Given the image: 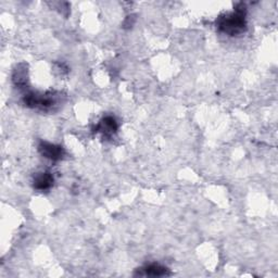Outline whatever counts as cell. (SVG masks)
<instances>
[{"instance_id":"cell-1","label":"cell","mask_w":278,"mask_h":278,"mask_svg":"<svg viewBox=\"0 0 278 278\" xmlns=\"http://www.w3.org/2000/svg\"><path fill=\"white\" fill-rule=\"evenodd\" d=\"M216 25L221 32H224L226 34L234 36L243 33L247 27L244 4L240 3L234 12L220 17L216 21Z\"/></svg>"},{"instance_id":"cell-2","label":"cell","mask_w":278,"mask_h":278,"mask_svg":"<svg viewBox=\"0 0 278 278\" xmlns=\"http://www.w3.org/2000/svg\"><path fill=\"white\" fill-rule=\"evenodd\" d=\"M38 150L41 156L52 161H58L60 159H62L64 156V150L61 146L53 145V143L46 141H41L39 143Z\"/></svg>"},{"instance_id":"cell-3","label":"cell","mask_w":278,"mask_h":278,"mask_svg":"<svg viewBox=\"0 0 278 278\" xmlns=\"http://www.w3.org/2000/svg\"><path fill=\"white\" fill-rule=\"evenodd\" d=\"M97 132H101L104 135H113L114 133L118 131V123L115 121V119L112 117H106L104 120H101V122L98 124V126L96 127Z\"/></svg>"},{"instance_id":"cell-4","label":"cell","mask_w":278,"mask_h":278,"mask_svg":"<svg viewBox=\"0 0 278 278\" xmlns=\"http://www.w3.org/2000/svg\"><path fill=\"white\" fill-rule=\"evenodd\" d=\"M53 185V177L52 175L45 172L40 173L38 175H36V177L34 179V187L37 191H47Z\"/></svg>"},{"instance_id":"cell-5","label":"cell","mask_w":278,"mask_h":278,"mask_svg":"<svg viewBox=\"0 0 278 278\" xmlns=\"http://www.w3.org/2000/svg\"><path fill=\"white\" fill-rule=\"evenodd\" d=\"M143 273L139 275H145V276H152V277H161L169 275L168 268L164 266H161L159 264H150L146 267L141 268Z\"/></svg>"}]
</instances>
